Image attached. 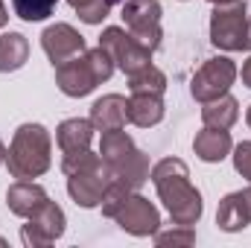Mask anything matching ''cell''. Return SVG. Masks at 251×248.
Listing matches in <instances>:
<instances>
[{"instance_id": "6da1fadb", "label": "cell", "mask_w": 251, "mask_h": 248, "mask_svg": "<svg viewBox=\"0 0 251 248\" xmlns=\"http://www.w3.org/2000/svg\"><path fill=\"white\" fill-rule=\"evenodd\" d=\"M152 184L158 190L173 225H184L193 228L199 219H201V210H204V201H201V193L193 187L190 181V170L181 158H164L152 167L149 173Z\"/></svg>"}, {"instance_id": "7a4b0ae2", "label": "cell", "mask_w": 251, "mask_h": 248, "mask_svg": "<svg viewBox=\"0 0 251 248\" xmlns=\"http://www.w3.org/2000/svg\"><path fill=\"white\" fill-rule=\"evenodd\" d=\"M100 158L111 175L114 190H140L149 181V158L134 146V140L123 128L117 131H102L100 140Z\"/></svg>"}, {"instance_id": "3957f363", "label": "cell", "mask_w": 251, "mask_h": 248, "mask_svg": "<svg viewBox=\"0 0 251 248\" xmlns=\"http://www.w3.org/2000/svg\"><path fill=\"white\" fill-rule=\"evenodd\" d=\"M62 170L67 175V193L79 207H100L111 190V175L100 158V152L94 155L88 152H76V155H62Z\"/></svg>"}, {"instance_id": "277c9868", "label": "cell", "mask_w": 251, "mask_h": 248, "mask_svg": "<svg viewBox=\"0 0 251 248\" xmlns=\"http://www.w3.org/2000/svg\"><path fill=\"white\" fill-rule=\"evenodd\" d=\"M50 155H53L50 131L41 123H24L18 125V131L9 143L6 164H9L12 178L32 181V178H38L50 170V161H53Z\"/></svg>"}, {"instance_id": "5b68a950", "label": "cell", "mask_w": 251, "mask_h": 248, "mask_svg": "<svg viewBox=\"0 0 251 248\" xmlns=\"http://www.w3.org/2000/svg\"><path fill=\"white\" fill-rule=\"evenodd\" d=\"M114 67L117 64L105 47H94V50H85V53L67 59L64 64H59L56 67V85L67 97H88L97 85L111 79Z\"/></svg>"}, {"instance_id": "8992f818", "label": "cell", "mask_w": 251, "mask_h": 248, "mask_svg": "<svg viewBox=\"0 0 251 248\" xmlns=\"http://www.w3.org/2000/svg\"><path fill=\"white\" fill-rule=\"evenodd\" d=\"M100 207H102V216L114 219L131 237H155V231L161 228L158 207L149 198H143L137 190L128 193V190H114L111 187Z\"/></svg>"}, {"instance_id": "52a82bcc", "label": "cell", "mask_w": 251, "mask_h": 248, "mask_svg": "<svg viewBox=\"0 0 251 248\" xmlns=\"http://www.w3.org/2000/svg\"><path fill=\"white\" fill-rule=\"evenodd\" d=\"M246 29H249V6L243 0L216 6L210 15V41L219 50H246Z\"/></svg>"}, {"instance_id": "ba28073f", "label": "cell", "mask_w": 251, "mask_h": 248, "mask_svg": "<svg viewBox=\"0 0 251 248\" xmlns=\"http://www.w3.org/2000/svg\"><path fill=\"white\" fill-rule=\"evenodd\" d=\"M234 79H237V64L231 62V59H225V56H216V59H207L193 73L190 94H193L196 102L204 105V102H213V99L225 97L231 91Z\"/></svg>"}, {"instance_id": "9c48e42d", "label": "cell", "mask_w": 251, "mask_h": 248, "mask_svg": "<svg viewBox=\"0 0 251 248\" xmlns=\"http://www.w3.org/2000/svg\"><path fill=\"white\" fill-rule=\"evenodd\" d=\"M123 21L128 32L146 47V50H158L161 47V3L158 0H123Z\"/></svg>"}, {"instance_id": "30bf717a", "label": "cell", "mask_w": 251, "mask_h": 248, "mask_svg": "<svg viewBox=\"0 0 251 248\" xmlns=\"http://www.w3.org/2000/svg\"><path fill=\"white\" fill-rule=\"evenodd\" d=\"M100 47H105V50L111 53L114 64L123 70L126 76H131V73H137L140 67L152 64V50H146L131 32H126V29H120V26H108V29H102V35H100Z\"/></svg>"}, {"instance_id": "8fae6325", "label": "cell", "mask_w": 251, "mask_h": 248, "mask_svg": "<svg viewBox=\"0 0 251 248\" xmlns=\"http://www.w3.org/2000/svg\"><path fill=\"white\" fill-rule=\"evenodd\" d=\"M64 210L56 204V201H47L41 210H35L29 216V222L21 228V243L29 248H44V246H53L59 237L64 234Z\"/></svg>"}, {"instance_id": "7c38bea8", "label": "cell", "mask_w": 251, "mask_h": 248, "mask_svg": "<svg viewBox=\"0 0 251 248\" xmlns=\"http://www.w3.org/2000/svg\"><path fill=\"white\" fill-rule=\"evenodd\" d=\"M41 47L47 53V59L53 67L64 64L67 59L85 53V38L70 26V24H53L41 32Z\"/></svg>"}, {"instance_id": "4fadbf2b", "label": "cell", "mask_w": 251, "mask_h": 248, "mask_svg": "<svg viewBox=\"0 0 251 248\" xmlns=\"http://www.w3.org/2000/svg\"><path fill=\"white\" fill-rule=\"evenodd\" d=\"M216 225H219L222 231H228V234L249 228V225H251V184L246 187V190L228 193V196L219 201Z\"/></svg>"}, {"instance_id": "5bb4252c", "label": "cell", "mask_w": 251, "mask_h": 248, "mask_svg": "<svg viewBox=\"0 0 251 248\" xmlns=\"http://www.w3.org/2000/svg\"><path fill=\"white\" fill-rule=\"evenodd\" d=\"M126 105L128 99L120 97V94H105L100 97L94 105H91V125L94 131H117L128 123V114H126Z\"/></svg>"}, {"instance_id": "9a60e30c", "label": "cell", "mask_w": 251, "mask_h": 248, "mask_svg": "<svg viewBox=\"0 0 251 248\" xmlns=\"http://www.w3.org/2000/svg\"><path fill=\"white\" fill-rule=\"evenodd\" d=\"M50 201V196H47V190L41 184H35V181H15V184L6 190V204H9V210L15 213V216H24V219H29L35 210H41L44 204Z\"/></svg>"}, {"instance_id": "2e32d148", "label": "cell", "mask_w": 251, "mask_h": 248, "mask_svg": "<svg viewBox=\"0 0 251 248\" xmlns=\"http://www.w3.org/2000/svg\"><path fill=\"white\" fill-rule=\"evenodd\" d=\"M231 149H234V140H231L228 128H210V125H204L193 137V152L204 164H219L225 155H231Z\"/></svg>"}, {"instance_id": "e0dca14e", "label": "cell", "mask_w": 251, "mask_h": 248, "mask_svg": "<svg viewBox=\"0 0 251 248\" xmlns=\"http://www.w3.org/2000/svg\"><path fill=\"white\" fill-rule=\"evenodd\" d=\"M128 123L149 128L164 120V94H131L126 105Z\"/></svg>"}, {"instance_id": "ac0fdd59", "label": "cell", "mask_w": 251, "mask_h": 248, "mask_svg": "<svg viewBox=\"0 0 251 248\" xmlns=\"http://www.w3.org/2000/svg\"><path fill=\"white\" fill-rule=\"evenodd\" d=\"M56 140H59V149L62 155H76V152H88L91 149V140H94V125L91 120H82V117H70L59 125L56 131Z\"/></svg>"}, {"instance_id": "d6986e66", "label": "cell", "mask_w": 251, "mask_h": 248, "mask_svg": "<svg viewBox=\"0 0 251 248\" xmlns=\"http://www.w3.org/2000/svg\"><path fill=\"white\" fill-rule=\"evenodd\" d=\"M29 59V41L21 32H6L0 35V73H12L24 67Z\"/></svg>"}, {"instance_id": "ffe728a7", "label": "cell", "mask_w": 251, "mask_h": 248, "mask_svg": "<svg viewBox=\"0 0 251 248\" xmlns=\"http://www.w3.org/2000/svg\"><path fill=\"white\" fill-rule=\"evenodd\" d=\"M237 117H240V102L231 94H225L213 102H204V108H201V120L210 128H231L237 123Z\"/></svg>"}, {"instance_id": "44dd1931", "label": "cell", "mask_w": 251, "mask_h": 248, "mask_svg": "<svg viewBox=\"0 0 251 248\" xmlns=\"http://www.w3.org/2000/svg\"><path fill=\"white\" fill-rule=\"evenodd\" d=\"M128 91L131 94H164L167 91V76L155 64H146V67H140L137 73L128 76Z\"/></svg>"}, {"instance_id": "7402d4cb", "label": "cell", "mask_w": 251, "mask_h": 248, "mask_svg": "<svg viewBox=\"0 0 251 248\" xmlns=\"http://www.w3.org/2000/svg\"><path fill=\"white\" fill-rule=\"evenodd\" d=\"M56 6H59V0H12L15 15L24 18V21H29V24L50 18L56 12Z\"/></svg>"}, {"instance_id": "603a6c76", "label": "cell", "mask_w": 251, "mask_h": 248, "mask_svg": "<svg viewBox=\"0 0 251 248\" xmlns=\"http://www.w3.org/2000/svg\"><path fill=\"white\" fill-rule=\"evenodd\" d=\"M73 6V12H79V18L85 24H102L111 12V3L108 0H67Z\"/></svg>"}, {"instance_id": "cb8c5ba5", "label": "cell", "mask_w": 251, "mask_h": 248, "mask_svg": "<svg viewBox=\"0 0 251 248\" xmlns=\"http://www.w3.org/2000/svg\"><path fill=\"white\" fill-rule=\"evenodd\" d=\"M196 243V231L184 228V225H176V231H155V246H193Z\"/></svg>"}, {"instance_id": "d4e9b609", "label": "cell", "mask_w": 251, "mask_h": 248, "mask_svg": "<svg viewBox=\"0 0 251 248\" xmlns=\"http://www.w3.org/2000/svg\"><path fill=\"white\" fill-rule=\"evenodd\" d=\"M234 170H237L243 178H249V184H251V140H243V143L234 149Z\"/></svg>"}, {"instance_id": "484cf974", "label": "cell", "mask_w": 251, "mask_h": 248, "mask_svg": "<svg viewBox=\"0 0 251 248\" xmlns=\"http://www.w3.org/2000/svg\"><path fill=\"white\" fill-rule=\"evenodd\" d=\"M240 76H243V85L246 88H251V56L243 62V70H240Z\"/></svg>"}, {"instance_id": "4316f807", "label": "cell", "mask_w": 251, "mask_h": 248, "mask_svg": "<svg viewBox=\"0 0 251 248\" xmlns=\"http://www.w3.org/2000/svg\"><path fill=\"white\" fill-rule=\"evenodd\" d=\"M9 24V12H6V6H3V0H0V29Z\"/></svg>"}, {"instance_id": "83f0119b", "label": "cell", "mask_w": 251, "mask_h": 248, "mask_svg": "<svg viewBox=\"0 0 251 248\" xmlns=\"http://www.w3.org/2000/svg\"><path fill=\"white\" fill-rule=\"evenodd\" d=\"M6 155H9V149H6V143H3V140H0V167H3V164H6Z\"/></svg>"}, {"instance_id": "f1b7e54d", "label": "cell", "mask_w": 251, "mask_h": 248, "mask_svg": "<svg viewBox=\"0 0 251 248\" xmlns=\"http://www.w3.org/2000/svg\"><path fill=\"white\" fill-rule=\"evenodd\" d=\"M246 50H251V15H249V29H246Z\"/></svg>"}, {"instance_id": "f546056e", "label": "cell", "mask_w": 251, "mask_h": 248, "mask_svg": "<svg viewBox=\"0 0 251 248\" xmlns=\"http://www.w3.org/2000/svg\"><path fill=\"white\" fill-rule=\"evenodd\" d=\"M207 3H213V6H225V3H234V0H207Z\"/></svg>"}, {"instance_id": "4dcf8cb0", "label": "cell", "mask_w": 251, "mask_h": 248, "mask_svg": "<svg viewBox=\"0 0 251 248\" xmlns=\"http://www.w3.org/2000/svg\"><path fill=\"white\" fill-rule=\"evenodd\" d=\"M246 123L251 125V108H249V111H246Z\"/></svg>"}, {"instance_id": "1f68e13d", "label": "cell", "mask_w": 251, "mask_h": 248, "mask_svg": "<svg viewBox=\"0 0 251 248\" xmlns=\"http://www.w3.org/2000/svg\"><path fill=\"white\" fill-rule=\"evenodd\" d=\"M108 3H111V6H114V3H123V0H108Z\"/></svg>"}, {"instance_id": "d6a6232c", "label": "cell", "mask_w": 251, "mask_h": 248, "mask_svg": "<svg viewBox=\"0 0 251 248\" xmlns=\"http://www.w3.org/2000/svg\"><path fill=\"white\" fill-rule=\"evenodd\" d=\"M0 246H3V240H0Z\"/></svg>"}]
</instances>
